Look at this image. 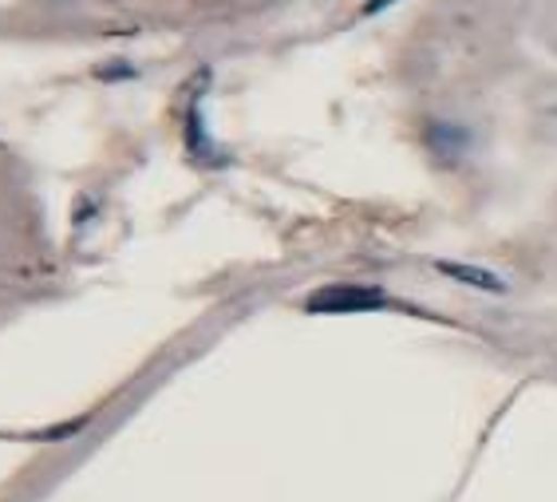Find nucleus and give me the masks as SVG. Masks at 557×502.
<instances>
[{
  "label": "nucleus",
  "instance_id": "1",
  "mask_svg": "<svg viewBox=\"0 0 557 502\" xmlns=\"http://www.w3.org/2000/svg\"><path fill=\"white\" fill-rule=\"evenodd\" d=\"M387 309V293L375 285H356V281H336L317 293H309L305 313H321V317H336V313H375Z\"/></svg>",
  "mask_w": 557,
  "mask_h": 502
},
{
  "label": "nucleus",
  "instance_id": "5",
  "mask_svg": "<svg viewBox=\"0 0 557 502\" xmlns=\"http://www.w3.org/2000/svg\"><path fill=\"white\" fill-rule=\"evenodd\" d=\"M103 79H119V75H135V68H99Z\"/></svg>",
  "mask_w": 557,
  "mask_h": 502
},
{
  "label": "nucleus",
  "instance_id": "2",
  "mask_svg": "<svg viewBox=\"0 0 557 502\" xmlns=\"http://www.w3.org/2000/svg\"><path fill=\"white\" fill-rule=\"evenodd\" d=\"M423 143L431 147L435 159H443L450 167V162H459L471 150V131L462 127V123H450V119H435L423 131Z\"/></svg>",
  "mask_w": 557,
  "mask_h": 502
},
{
  "label": "nucleus",
  "instance_id": "4",
  "mask_svg": "<svg viewBox=\"0 0 557 502\" xmlns=\"http://www.w3.org/2000/svg\"><path fill=\"white\" fill-rule=\"evenodd\" d=\"M396 0H368L364 4V16H375V12H384V9H392Z\"/></svg>",
  "mask_w": 557,
  "mask_h": 502
},
{
  "label": "nucleus",
  "instance_id": "3",
  "mask_svg": "<svg viewBox=\"0 0 557 502\" xmlns=\"http://www.w3.org/2000/svg\"><path fill=\"white\" fill-rule=\"evenodd\" d=\"M435 269H440L443 278L459 281V285H467V289H479V293H494V297H503L506 289H510V281H506L503 273H494V269H486V266H467V261H435Z\"/></svg>",
  "mask_w": 557,
  "mask_h": 502
}]
</instances>
